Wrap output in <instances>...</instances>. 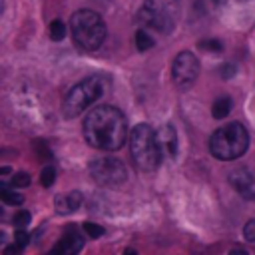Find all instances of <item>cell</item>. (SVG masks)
I'll return each instance as SVG.
<instances>
[{
  "instance_id": "obj_1",
  "label": "cell",
  "mask_w": 255,
  "mask_h": 255,
  "mask_svg": "<svg viewBox=\"0 0 255 255\" xmlns=\"http://www.w3.org/2000/svg\"><path fill=\"white\" fill-rule=\"evenodd\" d=\"M82 131L88 145L104 151H116L128 139V120L114 106H96L86 114Z\"/></svg>"
},
{
  "instance_id": "obj_2",
  "label": "cell",
  "mask_w": 255,
  "mask_h": 255,
  "mask_svg": "<svg viewBox=\"0 0 255 255\" xmlns=\"http://www.w3.org/2000/svg\"><path fill=\"white\" fill-rule=\"evenodd\" d=\"M129 153L139 171H155L161 163V147L157 131L147 124H137L129 131Z\"/></svg>"
},
{
  "instance_id": "obj_3",
  "label": "cell",
  "mask_w": 255,
  "mask_h": 255,
  "mask_svg": "<svg viewBox=\"0 0 255 255\" xmlns=\"http://www.w3.org/2000/svg\"><path fill=\"white\" fill-rule=\"evenodd\" d=\"M74 44L82 52H96L106 40V24L94 10H78L70 20Z\"/></svg>"
},
{
  "instance_id": "obj_4",
  "label": "cell",
  "mask_w": 255,
  "mask_h": 255,
  "mask_svg": "<svg viewBox=\"0 0 255 255\" xmlns=\"http://www.w3.org/2000/svg\"><path fill=\"white\" fill-rule=\"evenodd\" d=\"M249 145V133L243 124L231 122L219 129H215L209 137V151L213 157L221 161H231L241 157L247 151Z\"/></svg>"
},
{
  "instance_id": "obj_5",
  "label": "cell",
  "mask_w": 255,
  "mask_h": 255,
  "mask_svg": "<svg viewBox=\"0 0 255 255\" xmlns=\"http://www.w3.org/2000/svg\"><path fill=\"white\" fill-rule=\"evenodd\" d=\"M110 90V84L102 76H90L84 78L80 84H76L64 98L62 112L66 118H78L82 112H86L92 104H96L100 98H104Z\"/></svg>"
},
{
  "instance_id": "obj_6",
  "label": "cell",
  "mask_w": 255,
  "mask_h": 255,
  "mask_svg": "<svg viewBox=\"0 0 255 255\" xmlns=\"http://www.w3.org/2000/svg\"><path fill=\"white\" fill-rule=\"evenodd\" d=\"M137 20L147 30L169 34L179 20V0H145Z\"/></svg>"
},
{
  "instance_id": "obj_7",
  "label": "cell",
  "mask_w": 255,
  "mask_h": 255,
  "mask_svg": "<svg viewBox=\"0 0 255 255\" xmlns=\"http://www.w3.org/2000/svg\"><path fill=\"white\" fill-rule=\"evenodd\" d=\"M90 175L94 177V181H98L104 187H118L128 179V169L122 159L112 155H102L92 159Z\"/></svg>"
},
{
  "instance_id": "obj_8",
  "label": "cell",
  "mask_w": 255,
  "mask_h": 255,
  "mask_svg": "<svg viewBox=\"0 0 255 255\" xmlns=\"http://www.w3.org/2000/svg\"><path fill=\"white\" fill-rule=\"evenodd\" d=\"M171 76H173V82L179 90H187L193 86V82L197 80L199 76V60L193 52H179L175 58H173V66H171Z\"/></svg>"
},
{
  "instance_id": "obj_9",
  "label": "cell",
  "mask_w": 255,
  "mask_h": 255,
  "mask_svg": "<svg viewBox=\"0 0 255 255\" xmlns=\"http://www.w3.org/2000/svg\"><path fill=\"white\" fill-rule=\"evenodd\" d=\"M229 183L247 201H255V171L249 167H239L229 173Z\"/></svg>"
},
{
  "instance_id": "obj_10",
  "label": "cell",
  "mask_w": 255,
  "mask_h": 255,
  "mask_svg": "<svg viewBox=\"0 0 255 255\" xmlns=\"http://www.w3.org/2000/svg\"><path fill=\"white\" fill-rule=\"evenodd\" d=\"M84 231V229H82ZM82 231L78 229V227H74V225H70L66 231H64V235L60 237V241L56 243V247L52 249V253H60V255H74V253H78L82 247H84V235H82Z\"/></svg>"
},
{
  "instance_id": "obj_11",
  "label": "cell",
  "mask_w": 255,
  "mask_h": 255,
  "mask_svg": "<svg viewBox=\"0 0 255 255\" xmlns=\"http://www.w3.org/2000/svg\"><path fill=\"white\" fill-rule=\"evenodd\" d=\"M157 141L161 147V153L167 157H175L177 155V131L171 124H165L163 128H159L157 131Z\"/></svg>"
},
{
  "instance_id": "obj_12",
  "label": "cell",
  "mask_w": 255,
  "mask_h": 255,
  "mask_svg": "<svg viewBox=\"0 0 255 255\" xmlns=\"http://www.w3.org/2000/svg\"><path fill=\"white\" fill-rule=\"evenodd\" d=\"M80 205H82V193L80 191H68V193L56 197V211L62 215L78 211Z\"/></svg>"
},
{
  "instance_id": "obj_13",
  "label": "cell",
  "mask_w": 255,
  "mask_h": 255,
  "mask_svg": "<svg viewBox=\"0 0 255 255\" xmlns=\"http://www.w3.org/2000/svg\"><path fill=\"white\" fill-rule=\"evenodd\" d=\"M231 106H233V102H231L229 96H219V98L213 102V106H211L213 118H215V120H223V118L231 112Z\"/></svg>"
},
{
  "instance_id": "obj_14",
  "label": "cell",
  "mask_w": 255,
  "mask_h": 255,
  "mask_svg": "<svg viewBox=\"0 0 255 255\" xmlns=\"http://www.w3.org/2000/svg\"><path fill=\"white\" fill-rule=\"evenodd\" d=\"M153 44H155V40H153V36L147 32V28H141V30L135 32V48H137L139 52H145V50L153 48Z\"/></svg>"
},
{
  "instance_id": "obj_15",
  "label": "cell",
  "mask_w": 255,
  "mask_h": 255,
  "mask_svg": "<svg viewBox=\"0 0 255 255\" xmlns=\"http://www.w3.org/2000/svg\"><path fill=\"white\" fill-rule=\"evenodd\" d=\"M0 199H2L6 205H20V203L24 201V197H22L16 189H10V187H6V185L0 187Z\"/></svg>"
},
{
  "instance_id": "obj_16",
  "label": "cell",
  "mask_w": 255,
  "mask_h": 255,
  "mask_svg": "<svg viewBox=\"0 0 255 255\" xmlns=\"http://www.w3.org/2000/svg\"><path fill=\"white\" fill-rule=\"evenodd\" d=\"M48 36H50V40H54V42L64 40V36H66V24H64L62 20H52L50 26H48Z\"/></svg>"
},
{
  "instance_id": "obj_17",
  "label": "cell",
  "mask_w": 255,
  "mask_h": 255,
  "mask_svg": "<svg viewBox=\"0 0 255 255\" xmlns=\"http://www.w3.org/2000/svg\"><path fill=\"white\" fill-rule=\"evenodd\" d=\"M32 147H34L36 155H38L42 161H50V159H52V153H50V147H48V143H44V141L36 139V141L32 143Z\"/></svg>"
},
{
  "instance_id": "obj_18",
  "label": "cell",
  "mask_w": 255,
  "mask_h": 255,
  "mask_svg": "<svg viewBox=\"0 0 255 255\" xmlns=\"http://www.w3.org/2000/svg\"><path fill=\"white\" fill-rule=\"evenodd\" d=\"M82 229H84V233H86L90 239H98V237L104 235V227L98 225V223H92V221H86V223L82 225Z\"/></svg>"
},
{
  "instance_id": "obj_19",
  "label": "cell",
  "mask_w": 255,
  "mask_h": 255,
  "mask_svg": "<svg viewBox=\"0 0 255 255\" xmlns=\"http://www.w3.org/2000/svg\"><path fill=\"white\" fill-rule=\"evenodd\" d=\"M54 179H56V169H54L52 165H46V167L42 169V175H40L42 187H50V185L54 183Z\"/></svg>"
},
{
  "instance_id": "obj_20",
  "label": "cell",
  "mask_w": 255,
  "mask_h": 255,
  "mask_svg": "<svg viewBox=\"0 0 255 255\" xmlns=\"http://www.w3.org/2000/svg\"><path fill=\"white\" fill-rule=\"evenodd\" d=\"M12 221H14L16 227H28V223H30V211H26V209L16 211L14 217H12Z\"/></svg>"
},
{
  "instance_id": "obj_21",
  "label": "cell",
  "mask_w": 255,
  "mask_h": 255,
  "mask_svg": "<svg viewBox=\"0 0 255 255\" xmlns=\"http://www.w3.org/2000/svg\"><path fill=\"white\" fill-rule=\"evenodd\" d=\"M199 46H201L203 50H207V52H221V50H223V44H221L219 40H213V38H209V40H201Z\"/></svg>"
},
{
  "instance_id": "obj_22",
  "label": "cell",
  "mask_w": 255,
  "mask_h": 255,
  "mask_svg": "<svg viewBox=\"0 0 255 255\" xmlns=\"http://www.w3.org/2000/svg\"><path fill=\"white\" fill-rule=\"evenodd\" d=\"M12 185H14V187H26V185H30V175H28L26 171L14 173V175H12Z\"/></svg>"
},
{
  "instance_id": "obj_23",
  "label": "cell",
  "mask_w": 255,
  "mask_h": 255,
  "mask_svg": "<svg viewBox=\"0 0 255 255\" xmlns=\"http://www.w3.org/2000/svg\"><path fill=\"white\" fill-rule=\"evenodd\" d=\"M30 241V235L26 231V227H16V233H14V243H18L20 247H26Z\"/></svg>"
},
{
  "instance_id": "obj_24",
  "label": "cell",
  "mask_w": 255,
  "mask_h": 255,
  "mask_svg": "<svg viewBox=\"0 0 255 255\" xmlns=\"http://www.w3.org/2000/svg\"><path fill=\"white\" fill-rule=\"evenodd\" d=\"M243 237L251 243H255V219H249L243 227Z\"/></svg>"
},
{
  "instance_id": "obj_25",
  "label": "cell",
  "mask_w": 255,
  "mask_h": 255,
  "mask_svg": "<svg viewBox=\"0 0 255 255\" xmlns=\"http://www.w3.org/2000/svg\"><path fill=\"white\" fill-rule=\"evenodd\" d=\"M233 72H235V66H233V64H225V66L221 68V76H223V78H231Z\"/></svg>"
}]
</instances>
